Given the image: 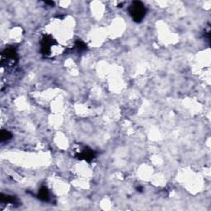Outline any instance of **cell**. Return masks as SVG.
Instances as JSON below:
<instances>
[{
  "instance_id": "52a82bcc",
  "label": "cell",
  "mask_w": 211,
  "mask_h": 211,
  "mask_svg": "<svg viewBox=\"0 0 211 211\" xmlns=\"http://www.w3.org/2000/svg\"><path fill=\"white\" fill-rule=\"evenodd\" d=\"M1 201L5 202V203H14L15 202V198L13 197V196H9V195H1Z\"/></svg>"
},
{
  "instance_id": "5b68a950",
  "label": "cell",
  "mask_w": 211,
  "mask_h": 211,
  "mask_svg": "<svg viewBox=\"0 0 211 211\" xmlns=\"http://www.w3.org/2000/svg\"><path fill=\"white\" fill-rule=\"evenodd\" d=\"M39 198L42 201H46L49 200V192L45 187H42L39 191Z\"/></svg>"
},
{
  "instance_id": "277c9868",
  "label": "cell",
  "mask_w": 211,
  "mask_h": 211,
  "mask_svg": "<svg viewBox=\"0 0 211 211\" xmlns=\"http://www.w3.org/2000/svg\"><path fill=\"white\" fill-rule=\"evenodd\" d=\"M78 158H79L80 159H85L86 161L90 162V161L92 160L93 158H94V153H93V151H92L91 149H86L85 150H83L82 153L78 155Z\"/></svg>"
},
{
  "instance_id": "8992f818",
  "label": "cell",
  "mask_w": 211,
  "mask_h": 211,
  "mask_svg": "<svg viewBox=\"0 0 211 211\" xmlns=\"http://www.w3.org/2000/svg\"><path fill=\"white\" fill-rule=\"evenodd\" d=\"M11 138H12V134H11L10 132H8L7 130H2V132H1V140L3 142L10 140Z\"/></svg>"
},
{
  "instance_id": "3957f363",
  "label": "cell",
  "mask_w": 211,
  "mask_h": 211,
  "mask_svg": "<svg viewBox=\"0 0 211 211\" xmlns=\"http://www.w3.org/2000/svg\"><path fill=\"white\" fill-rule=\"evenodd\" d=\"M3 56L4 58L8 59L7 60H17V53H16V51L14 50L13 48L9 47L7 48L5 51L3 52Z\"/></svg>"
},
{
  "instance_id": "7a4b0ae2",
  "label": "cell",
  "mask_w": 211,
  "mask_h": 211,
  "mask_svg": "<svg viewBox=\"0 0 211 211\" xmlns=\"http://www.w3.org/2000/svg\"><path fill=\"white\" fill-rule=\"evenodd\" d=\"M53 39H51L50 36H45L42 41V52L44 54H49L51 51V47L53 45Z\"/></svg>"
},
{
  "instance_id": "9c48e42d",
  "label": "cell",
  "mask_w": 211,
  "mask_h": 211,
  "mask_svg": "<svg viewBox=\"0 0 211 211\" xmlns=\"http://www.w3.org/2000/svg\"><path fill=\"white\" fill-rule=\"evenodd\" d=\"M45 4H49V5H51V6H53V5H54V2H51V1H46V2H45Z\"/></svg>"
},
{
  "instance_id": "6da1fadb",
  "label": "cell",
  "mask_w": 211,
  "mask_h": 211,
  "mask_svg": "<svg viewBox=\"0 0 211 211\" xmlns=\"http://www.w3.org/2000/svg\"><path fill=\"white\" fill-rule=\"evenodd\" d=\"M129 13L134 22H140L146 14V8L141 2L134 1L129 7Z\"/></svg>"
},
{
  "instance_id": "ba28073f",
  "label": "cell",
  "mask_w": 211,
  "mask_h": 211,
  "mask_svg": "<svg viewBox=\"0 0 211 211\" xmlns=\"http://www.w3.org/2000/svg\"><path fill=\"white\" fill-rule=\"evenodd\" d=\"M76 46H77V48H78V50H80V51L85 50L86 48H87L86 45L81 41H78L77 42H76Z\"/></svg>"
}]
</instances>
